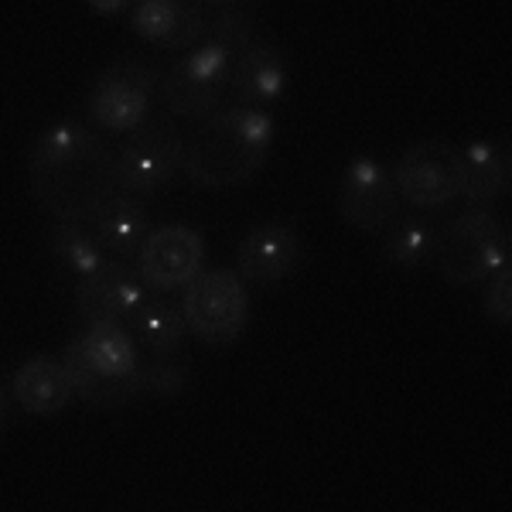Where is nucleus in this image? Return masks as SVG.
<instances>
[{
	"mask_svg": "<svg viewBox=\"0 0 512 512\" xmlns=\"http://www.w3.org/2000/svg\"><path fill=\"white\" fill-rule=\"evenodd\" d=\"M76 349L89 366L110 376H134L140 369L137 342L127 328L120 325H89L86 335L76 338Z\"/></svg>",
	"mask_w": 512,
	"mask_h": 512,
	"instance_id": "nucleus-19",
	"label": "nucleus"
},
{
	"mask_svg": "<svg viewBox=\"0 0 512 512\" xmlns=\"http://www.w3.org/2000/svg\"><path fill=\"white\" fill-rule=\"evenodd\" d=\"M130 28L164 52H195L205 41L202 0H140L130 7Z\"/></svg>",
	"mask_w": 512,
	"mask_h": 512,
	"instance_id": "nucleus-14",
	"label": "nucleus"
},
{
	"mask_svg": "<svg viewBox=\"0 0 512 512\" xmlns=\"http://www.w3.org/2000/svg\"><path fill=\"white\" fill-rule=\"evenodd\" d=\"M185 175V137L171 120L140 123L117 151V188L130 195H158Z\"/></svg>",
	"mask_w": 512,
	"mask_h": 512,
	"instance_id": "nucleus-5",
	"label": "nucleus"
},
{
	"mask_svg": "<svg viewBox=\"0 0 512 512\" xmlns=\"http://www.w3.org/2000/svg\"><path fill=\"white\" fill-rule=\"evenodd\" d=\"M229 93V55L216 45H198L161 79L164 110L185 120H209Z\"/></svg>",
	"mask_w": 512,
	"mask_h": 512,
	"instance_id": "nucleus-8",
	"label": "nucleus"
},
{
	"mask_svg": "<svg viewBox=\"0 0 512 512\" xmlns=\"http://www.w3.org/2000/svg\"><path fill=\"white\" fill-rule=\"evenodd\" d=\"M284 86L287 62L274 41L253 35L236 55H229V93L243 110H263L280 99Z\"/></svg>",
	"mask_w": 512,
	"mask_h": 512,
	"instance_id": "nucleus-13",
	"label": "nucleus"
},
{
	"mask_svg": "<svg viewBox=\"0 0 512 512\" xmlns=\"http://www.w3.org/2000/svg\"><path fill=\"white\" fill-rule=\"evenodd\" d=\"M277 123L267 110H219L185 137V175L198 188H236L263 168Z\"/></svg>",
	"mask_w": 512,
	"mask_h": 512,
	"instance_id": "nucleus-2",
	"label": "nucleus"
},
{
	"mask_svg": "<svg viewBox=\"0 0 512 512\" xmlns=\"http://www.w3.org/2000/svg\"><path fill=\"white\" fill-rule=\"evenodd\" d=\"M93 226L96 243L106 253H120V256H137L140 243L151 233V222H147V209L137 202L134 195H113L103 209L96 212Z\"/></svg>",
	"mask_w": 512,
	"mask_h": 512,
	"instance_id": "nucleus-18",
	"label": "nucleus"
},
{
	"mask_svg": "<svg viewBox=\"0 0 512 512\" xmlns=\"http://www.w3.org/2000/svg\"><path fill=\"white\" fill-rule=\"evenodd\" d=\"M147 304V287L123 263H106L96 277L76 284V311L89 325H134L140 308Z\"/></svg>",
	"mask_w": 512,
	"mask_h": 512,
	"instance_id": "nucleus-12",
	"label": "nucleus"
},
{
	"mask_svg": "<svg viewBox=\"0 0 512 512\" xmlns=\"http://www.w3.org/2000/svg\"><path fill=\"white\" fill-rule=\"evenodd\" d=\"M140 386L151 396H164V400H175L185 393L188 386V366L178 355H161V359H147L140 366Z\"/></svg>",
	"mask_w": 512,
	"mask_h": 512,
	"instance_id": "nucleus-24",
	"label": "nucleus"
},
{
	"mask_svg": "<svg viewBox=\"0 0 512 512\" xmlns=\"http://www.w3.org/2000/svg\"><path fill=\"white\" fill-rule=\"evenodd\" d=\"M202 11H205L202 45H216L226 55H236L256 35L250 11L243 4H233V0H202Z\"/></svg>",
	"mask_w": 512,
	"mask_h": 512,
	"instance_id": "nucleus-23",
	"label": "nucleus"
},
{
	"mask_svg": "<svg viewBox=\"0 0 512 512\" xmlns=\"http://www.w3.org/2000/svg\"><path fill=\"white\" fill-rule=\"evenodd\" d=\"M28 181L55 219L86 226L117 195V154L82 123H52L28 154Z\"/></svg>",
	"mask_w": 512,
	"mask_h": 512,
	"instance_id": "nucleus-1",
	"label": "nucleus"
},
{
	"mask_svg": "<svg viewBox=\"0 0 512 512\" xmlns=\"http://www.w3.org/2000/svg\"><path fill=\"white\" fill-rule=\"evenodd\" d=\"M437 274L451 287H472L509 267V233L492 212L468 209L437 233Z\"/></svg>",
	"mask_w": 512,
	"mask_h": 512,
	"instance_id": "nucleus-3",
	"label": "nucleus"
},
{
	"mask_svg": "<svg viewBox=\"0 0 512 512\" xmlns=\"http://www.w3.org/2000/svg\"><path fill=\"white\" fill-rule=\"evenodd\" d=\"M11 396L28 414L52 417L69 407L76 390H72V379L65 373L62 359H55V355H31L28 362H21L11 379Z\"/></svg>",
	"mask_w": 512,
	"mask_h": 512,
	"instance_id": "nucleus-16",
	"label": "nucleus"
},
{
	"mask_svg": "<svg viewBox=\"0 0 512 512\" xmlns=\"http://www.w3.org/2000/svg\"><path fill=\"white\" fill-rule=\"evenodd\" d=\"M434 246H437V229L420 216L396 219L383 233V256L396 270H407V274L431 267Z\"/></svg>",
	"mask_w": 512,
	"mask_h": 512,
	"instance_id": "nucleus-20",
	"label": "nucleus"
},
{
	"mask_svg": "<svg viewBox=\"0 0 512 512\" xmlns=\"http://www.w3.org/2000/svg\"><path fill=\"white\" fill-rule=\"evenodd\" d=\"M509 192V147L506 140H472L461 147V188L468 209H489Z\"/></svg>",
	"mask_w": 512,
	"mask_h": 512,
	"instance_id": "nucleus-15",
	"label": "nucleus"
},
{
	"mask_svg": "<svg viewBox=\"0 0 512 512\" xmlns=\"http://www.w3.org/2000/svg\"><path fill=\"white\" fill-rule=\"evenodd\" d=\"M482 311H485V318L495 321V325H502V328L512 321V270L509 267H502L499 274H492L489 280H485Z\"/></svg>",
	"mask_w": 512,
	"mask_h": 512,
	"instance_id": "nucleus-25",
	"label": "nucleus"
},
{
	"mask_svg": "<svg viewBox=\"0 0 512 512\" xmlns=\"http://www.w3.org/2000/svg\"><path fill=\"white\" fill-rule=\"evenodd\" d=\"M130 7H134V4H127V0H110V4H106V0H93V4H89V11L113 18V14H123V11H130Z\"/></svg>",
	"mask_w": 512,
	"mask_h": 512,
	"instance_id": "nucleus-26",
	"label": "nucleus"
},
{
	"mask_svg": "<svg viewBox=\"0 0 512 512\" xmlns=\"http://www.w3.org/2000/svg\"><path fill=\"white\" fill-rule=\"evenodd\" d=\"M161 86V72L151 62H117L99 72L89 93V113L110 134H134L140 123H147L154 93Z\"/></svg>",
	"mask_w": 512,
	"mask_h": 512,
	"instance_id": "nucleus-7",
	"label": "nucleus"
},
{
	"mask_svg": "<svg viewBox=\"0 0 512 512\" xmlns=\"http://www.w3.org/2000/svg\"><path fill=\"white\" fill-rule=\"evenodd\" d=\"M134 335L151 359L178 355L181 342H185V335H188L185 315H181V308L171 301H147L144 308H140V315L134 318Z\"/></svg>",
	"mask_w": 512,
	"mask_h": 512,
	"instance_id": "nucleus-21",
	"label": "nucleus"
},
{
	"mask_svg": "<svg viewBox=\"0 0 512 512\" xmlns=\"http://www.w3.org/2000/svg\"><path fill=\"white\" fill-rule=\"evenodd\" d=\"M205 263V239L192 226H161L137 250V270L140 284L151 287V291L171 294L185 291L192 280L202 274Z\"/></svg>",
	"mask_w": 512,
	"mask_h": 512,
	"instance_id": "nucleus-10",
	"label": "nucleus"
},
{
	"mask_svg": "<svg viewBox=\"0 0 512 512\" xmlns=\"http://www.w3.org/2000/svg\"><path fill=\"white\" fill-rule=\"evenodd\" d=\"M236 267L243 284L274 287L304 267V239L297 229L284 226V222L256 226L239 239Z\"/></svg>",
	"mask_w": 512,
	"mask_h": 512,
	"instance_id": "nucleus-11",
	"label": "nucleus"
},
{
	"mask_svg": "<svg viewBox=\"0 0 512 512\" xmlns=\"http://www.w3.org/2000/svg\"><path fill=\"white\" fill-rule=\"evenodd\" d=\"M65 373L72 379V390L76 396L89 403V407H99V410H117V407H127L130 400H137L144 393L140 386V369L134 376H110V373H99L96 366H89L82 359V352L76 349V342L65 345V352L59 355Z\"/></svg>",
	"mask_w": 512,
	"mask_h": 512,
	"instance_id": "nucleus-17",
	"label": "nucleus"
},
{
	"mask_svg": "<svg viewBox=\"0 0 512 512\" xmlns=\"http://www.w3.org/2000/svg\"><path fill=\"white\" fill-rule=\"evenodd\" d=\"M7 414H11V403H7V390L0 386V434H4V427H7Z\"/></svg>",
	"mask_w": 512,
	"mask_h": 512,
	"instance_id": "nucleus-27",
	"label": "nucleus"
},
{
	"mask_svg": "<svg viewBox=\"0 0 512 512\" xmlns=\"http://www.w3.org/2000/svg\"><path fill=\"white\" fill-rule=\"evenodd\" d=\"M185 328L205 345H233L250 321V294L236 270H202L181 294Z\"/></svg>",
	"mask_w": 512,
	"mask_h": 512,
	"instance_id": "nucleus-4",
	"label": "nucleus"
},
{
	"mask_svg": "<svg viewBox=\"0 0 512 512\" xmlns=\"http://www.w3.org/2000/svg\"><path fill=\"white\" fill-rule=\"evenodd\" d=\"M338 212L359 233L383 236L396 219H403V202L390 168L373 154L352 158L338 185Z\"/></svg>",
	"mask_w": 512,
	"mask_h": 512,
	"instance_id": "nucleus-9",
	"label": "nucleus"
},
{
	"mask_svg": "<svg viewBox=\"0 0 512 512\" xmlns=\"http://www.w3.org/2000/svg\"><path fill=\"white\" fill-rule=\"evenodd\" d=\"M400 202L417 212L444 209L461 188V147L451 140H417L390 168Z\"/></svg>",
	"mask_w": 512,
	"mask_h": 512,
	"instance_id": "nucleus-6",
	"label": "nucleus"
},
{
	"mask_svg": "<svg viewBox=\"0 0 512 512\" xmlns=\"http://www.w3.org/2000/svg\"><path fill=\"white\" fill-rule=\"evenodd\" d=\"M48 250L65 270H72L79 280L96 277L99 270L110 263V253L96 243V236L86 226H72V222H59L48 233Z\"/></svg>",
	"mask_w": 512,
	"mask_h": 512,
	"instance_id": "nucleus-22",
	"label": "nucleus"
}]
</instances>
